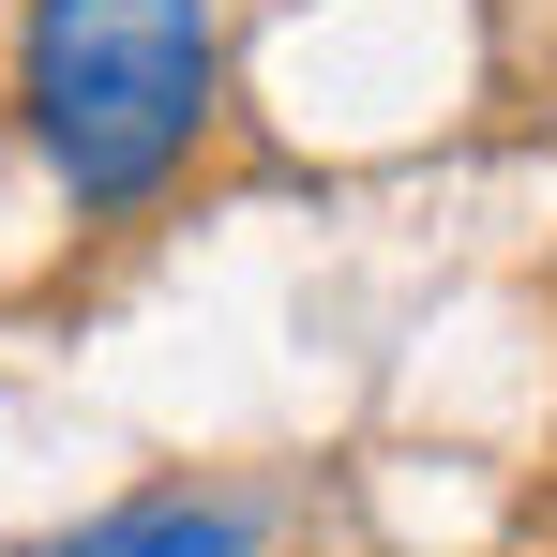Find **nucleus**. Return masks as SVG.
Listing matches in <instances>:
<instances>
[{
  "label": "nucleus",
  "mask_w": 557,
  "mask_h": 557,
  "mask_svg": "<svg viewBox=\"0 0 557 557\" xmlns=\"http://www.w3.org/2000/svg\"><path fill=\"white\" fill-rule=\"evenodd\" d=\"M211 106H226L211 0H30L15 30V121L76 211H151L196 166Z\"/></svg>",
  "instance_id": "f257e3e1"
},
{
  "label": "nucleus",
  "mask_w": 557,
  "mask_h": 557,
  "mask_svg": "<svg viewBox=\"0 0 557 557\" xmlns=\"http://www.w3.org/2000/svg\"><path fill=\"white\" fill-rule=\"evenodd\" d=\"M257 543H272L257 497H136V512H106V528H76L46 557H257Z\"/></svg>",
  "instance_id": "f03ea898"
}]
</instances>
